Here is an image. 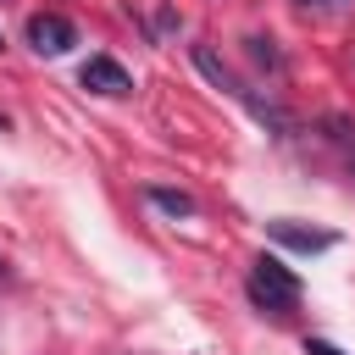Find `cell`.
Returning a JSON list of instances; mask_svg holds the SVG:
<instances>
[{
    "mask_svg": "<svg viewBox=\"0 0 355 355\" xmlns=\"http://www.w3.org/2000/svg\"><path fill=\"white\" fill-rule=\"evenodd\" d=\"M305 355H344V349H333L327 338H305Z\"/></svg>",
    "mask_w": 355,
    "mask_h": 355,
    "instance_id": "8",
    "label": "cell"
},
{
    "mask_svg": "<svg viewBox=\"0 0 355 355\" xmlns=\"http://www.w3.org/2000/svg\"><path fill=\"white\" fill-rule=\"evenodd\" d=\"M28 44H33L39 55H67V50L78 44V28H72L61 11H39V17H28Z\"/></svg>",
    "mask_w": 355,
    "mask_h": 355,
    "instance_id": "3",
    "label": "cell"
},
{
    "mask_svg": "<svg viewBox=\"0 0 355 355\" xmlns=\"http://www.w3.org/2000/svg\"><path fill=\"white\" fill-rule=\"evenodd\" d=\"M250 300H255L261 311H272V316H288V311L300 305V277H294L277 255H261V261L250 266Z\"/></svg>",
    "mask_w": 355,
    "mask_h": 355,
    "instance_id": "2",
    "label": "cell"
},
{
    "mask_svg": "<svg viewBox=\"0 0 355 355\" xmlns=\"http://www.w3.org/2000/svg\"><path fill=\"white\" fill-rule=\"evenodd\" d=\"M189 55H194V67H200V72H205V78H211V83H216L222 94H233L239 105H250V116H255V122H266L272 133H283V128H288V116H283V111H277L272 100H261V94H250V89H244V83H239V78H233V72L222 67V55H216L211 44H194Z\"/></svg>",
    "mask_w": 355,
    "mask_h": 355,
    "instance_id": "1",
    "label": "cell"
},
{
    "mask_svg": "<svg viewBox=\"0 0 355 355\" xmlns=\"http://www.w3.org/2000/svg\"><path fill=\"white\" fill-rule=\"evenodd\" d=\"M272 239H277V244H288V250H305V255H316V250H333V244H338L333 233H322V227H294V222H272Z\"/></svg>",
    "mask_w": 355,
    "mask_h": 355,
    "instance_id": "5",
    "label": "cell"
},
{
    "mask_svg": "<svg viewBox=\"0 0 355 355\" xmlns=\"http://www.w3.org/2000/svg\"><path fill=\"white\" fill-rule=\"evenodd\" d=\"M78 83H83V89H94V94H128V89H133L128 67H122V61H111V55H89V61H83V72H78Z\"/></svg>",
    "mask_w": 355,
    "mask_h": 355,
    "instance_id": "4",
    "label": "cell"
},
{
    "mask_svg": "<svg viewBox=\"0 0 355 355\" xmlns=\"http://www.w3.org/2000/svg\"><path fill=\"white\" fill-rule=\"evenodd\" d=\"M144 200H150L155 211H166L172 222H178V216H194V194H183V189H166V183H150V189H144Z\"/></svg>",
    "mask_w": 355,
    "mask_h": 355,
    "instance_id": "6",
    "label": "cell"
},
{
    "mask_svg": "<svg viewBox=\"0 0 355 355\" xmlns=\"http://www.w3.org/2000/svg\"><path fill=\"white\" fill-rule=\"evenodd\" d=\"M250 55H255V67H272V72L283 67V55L272 50V39H250Z\"/></svg>",
    "mask_w": 355,
    "mask_h": 355,
    "instance_id": "7",
    "label": "cell"
}]
</instances>
